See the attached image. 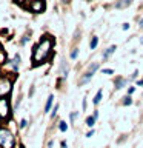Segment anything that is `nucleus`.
I'll return each mask as SVG.
<instances>
[{
	"label": "nucleus",
	"mask_w": 143,
	"mask_h": 148,
	"mask_svg": "<svg viewBox=\"0 0 143 148\" xmlns=\"http://www.w3.org/2000/svg\"><path fill=\"white\" fill-rule=\"evenodd\" d=\"M55 43V40L52 39V36L49 34H45L43 37L40 39V42L37 43L34 48H32V57H31V62H32V66H39V65L45 63L51 56H52V46Z\"/></svg>",
	"instance_id": "f257e3e1"
},
{
	"label": "nucleus",
	"mask_w": 143,
	"mask_h": 148,
	"mask_svg": "<svg viewBox=\"0 0 143 148\" xmlns=\"http://www.w3.org/2000/svg\"><path fill=\"white\" fill-rule=\"evenodd\" d=\"M0 148H14V136L6 128H0Z\"/></svg>",
	"instance_id": "f03ea898"
},
{
	"label": "nucleus",
	"mask_w": 143,
	"mask_h": 148,
	"mask_svg": "<svg viewBox=\"0 0 143 148\" xmlns=\"http://www.w3.org/2000/svg\"><path fill=\"white\" fill-rule=\"evenodd\" d=\"M11 117V105L9 99L0 97V119H9Z\"/></svg>",
	"instance_id": "7ed1b4c3"
},
{
	"label": "nucleus",
	"mask_w": 143,
	"mask_h": 148,
	"mask_svg": "<svg viewBox=\"0 0 143 148\" xmlns=\"http://www.w3.org/2000/svg\"><path fill=\"white\" fill-rule=\"evenodd\" d=\"M97 69H99V63H92L91 66L86 69V73L83 74V76H82L80 82H78V85L82 86V85H85V83H88V82H89L91 79L94 77V74H95V71H97Z\"/></svg>",
	"instance_id": "20e7f679"
},
{
	"label": "nucleus",
	"mask_w": 143,
	"mask_h": 148,
	"mask_svg": "<svg viewBox=\"0 0 143 148\" xmlns=\"http://www.w3.org/2000/svg\"><path fill=\"white\" fill-rule=\"evenodd\" d=\"M12 90V82L8 77H0V97L8 96Z\"/></svg>",
	"instance_id": "39448f33"
},
{
	"label": "nucleus",
	"mask_w": 143,
	"mask_h": 148,
	"mask_svg": "<svg viewBox=\"0 0 143 148\" xmlns=\"http://www.w3.org/2000/svg\"><path fill=\"white\" fill-rule=\"evenodd\" d=\"M26 8L29 9V11L35 12V14H39V12H43V11H45V2H43V0H35L34 3H29Z\"/></svg>",
	"instance_id": "423d86ee"
},
{
	"label": "nucleus",
	"mask_w": 143,
	"mask_h": 148,
	"mask_svg": "<svg viewBox=\"0 0 143 148\" xmlns=\"http://www.w3.org/2000/svg\"><path fill=\"white\" fill-rule=\"evenodd\" d=\"M126 83H128V80H126L125 77H115L114 88H115V90H122L123 86H126Z\"/></svg>",
	"instance_id": "0eeeda50"
},
{
	"label": "nucleus",
	"mask_w": 143,
	"mask_h": 148,
	"mask_svg": "<svg viewBox=\"0 0 143 148\" xmlns=\"http://www.w3.org/2000/svg\"><path fill=\"white\" fill-rule=\"evenodd\" d=\"M131 3H132V0H118V2L115 3V8L117 9H125V8H128Z\"/></svg>",
	"instance_id": "6e6552de"
},
{
	"label": "nucleus",
	"mask_w": 143,
	"mask_h": 148,
	"mask_svg": "<svg viewBox=\"0 0 143 148\" xmlns=\"http://www.w3.org/2000/svg\"><path fill=\"white\" fill-rule=\"evenodd\" d=\"M115 49H117V46H115V45H111L109 48H108V49H106L105 53H103V59L106 60V59H108V57H109V56L112 54V53H115Z\"/></svg>",
	"instance_id": "1a4fd4ad"
},
{
	"label": "nucleus",
	"mask_w": 143,
	"mask_h": 148,
	"mask_svg": "<svg viewBox=\"0 0 143 148\" xmlns=\"http://www.w3.org/2000/svg\"><path fill=\"white\" fill-rule=\"evenodd\" d=\"M101 96H103V90H99V91H97V94H95V97L92 99V103H94V105H99L100 100H101Z\"/></svg>",
	"instance_id": "9d476101"
},
{
	"label": "nucleus",
	"mask_w": 143,
	"mask_h": 148,
	"mask_svg": "<svg viewBox=\"0 0 143 148\" xmlns=\"http://www.w3.org/2000/svg\"><path fill=\"white\" fill-rule=\"evenodd\" d=\"M52 102H54V96L49 94L48 100H46V105H45V113H48V111L51 110V106H52Z\"/></svg>",
	"instance_id": "9b49d317"
},
{
	"label": "nucleus",
	"mask_w": 143,
	"mask_h": 148,
	"mask_svg": "<svg viewBox=\"0 0 143 148\" xmlns=\"http://www.w3.org/2000/svg\"><path fill=\"white\" fill-rule=\"evenodd\" d=\"M97 45H99V37L94 36V37L91 39V42H89V48H91V49H95Z\"/></svg>",
	"instance_id": "f8f14e48"
},
{
	"label": "nucleus",
	"mask_w": 143,
	"mask_h": 148,
	"mask_svg": "<svg viewBox=\"0 0 143 148\" xmlns=\"http://www.w3.org/2000/svg\"><path fill=\"white\" fill-rule=\"evenodd\" d=\"M94 123H95V117H94V116H88V117H86V125H88V127H94Z\"/></svg>",
	"instance_id": "ddd939ff"
},
{
	"label": "nucleus",
	"mask_w": 143,
	"mask_h": 148,
	"mask_svg": "<svg viewBox=\"0 0 143 148\" xmlns=\"http://www.w3.org/2000/svg\"><path fill=\"white\" fill-rule=\"evenodd\" d=\"M59 130H60L62 133H65V131L68 130V123H66V122H63V120H62V122L59 123Z\"/></svg>",
	"instance_id": "4468645a"
},
{
	"label": "nucleus",
	"mask_w": 143,
	"mask_h": 148,
	"mask_svg": "<svg viewBox=\"0 0 143 148\" xmlns=\"http://www.w3.org/2000/svg\"><path fill=\"white\" fill-rule=\"evenodd\" d=\"M131 103H132V99H131V96L128 94L126 97H125V100H123V105H125V106H128V105H131Z\"/></svg>",
	"instance_id": "2eb2a0df"
},
{
	"label": "nucleus",
	"mask_w": 143,
	"mask_h": 148,
	"mask_svg": "<svg viewBox=\"0 0 143 148\" xmlns=\"http://www.w3.org/2000/svg\"><path fill=\"white\" fill-rule=\"evenodd\" d=\"M77 56H78V48H72V51H71V59H77Z\"/></svg>",
	"instance_id": "dca6fc26"
},
{
	"label": "nucleus",
	"mask_w": 143,
	"mask_h": 148,
	"mask_svg": "<svg viewBox=\"0 0 143 148\" xmlns=\"http://www.w3.org/2000/svg\"><path fill=\"white\" fill-rule=\"evenodd\" d=\"M57 110H59V105H54V110H52V113H51V117H55V114H57Z\"/></svg>",
	"instance_id": "f3484780"
},
{
	"label": "nucleus",
	"mask_w": 143,
	"mask_h": 148,
	"mask_svg": "<svg viewBox=\"0 0 143 148\" xmlns=\"http://www.w3.org/2000/svg\"><path fill=\"white\" fill-rule=\"evenodd\" d=\"M103 74H114V71H112L111 68H105V69H103Z\"/></svg>",
	"instance_id": "a211bd4d"
},
{
	"label": "nucleus",
	"mask_w": 143,
	"mask_h": 148,
	"mask_svg": "<svg viewBox=\"0 0 143 148\" xmlns=\"http://www.w3.org/2000/svg\"><path fill=\"white\" fill-rule=\"evenodd\" d=\"M77 111H76V113H71V122H74V120H76V117H77Z\"/></svg>",
	"instance_id": "6ab92c4d"
},
{
	"label": "nucleus",
	"mask_w": 143,
	"mask_h": 148,
	"mask_svg": "<svg viewBox=\"0 0 143 148\" xmlns=\"http://www.w3.org/2000/svg\"><path fill=\"white\" fill-rule=\"evenodd\" d=\"M26 123H28V122H26V119H22V122H20V127H22V128H25V127H26Z\"/></svg>",
	"instance_id": "aec40b11"
},
{
	"label": "nucleus",
	"mask_w": 143,
	"mask_h": 148,
	"mask_svg": "<svg viewBox=\"0 0 143 148\" xmlns=\"http://www.w3.org/2000/svg\"><path fill=\"white\" fill-rule=\"evenodd\" d=\"M91 136H94V130H91V131L86 133V137H91Z\"/></svg>",
	"instance_id": "412c9836"
},
{
	"label": "nucleus",
	"mask_w": 143,
	"mask_h": 148,
	"mask_svg": "<svg viewBox=\"0 0 143 148\" xmlns=\"http://www.w3.org/2000/svg\"><path fill=\"white\" fill-rule=\"evenodd\" d=\"M134 91H136V88H134V86H131V88H129V90H128V94L131 96V94H132Z\"/></svg>",
	"instance_id": "4be33fe9"
},
{
	"label": "nucleus",
	"mask_w": 143,
	"mask_h": 148,
	"mask_svg": "<svg viewBox=\"0 0 143 148\" xmlns=\"http://www.w3.org/2000/svg\"><path fill=\"white\" fill-rule=\"evenodd\" d=\"M137 76H138V71H134L132 76H131V79H137Z\"/></svg>",
	"instance_id": "5701e85b"
},
{
	"label": "nucleus",
	"mask_w": 143,
	"mask_h": 148,
	"mask_svg": "<svg viewBox=\"0 0 143 148\" xmlns=\"http://www.w3.org/2000/svg\"><path fill=\"white\" fill-rule=\"evenodd\" d=\"M122 28H123V29H129V23H123Z\"/></svg>",
	"instance_id": "b1692460"
},
{
	"label": "nucleus",
	"mask_w": 143,
	"mask_h": 148,
	"mask_svg": "<svg viewBox=\"0 0 143 148\" xmlns=\"http://www.w3.org/2000/svg\"><path fill=\"white\" fill-rule=\"evenodd\" d=\"M137 85H138V86H143V79H142V80H138V82H137Z\"/></svg>",
	"instance_id": "393cba45"
},
{
	"label": "nucleus",
	"mask_w": 143,
	"mask_h": 148,
	"mask_svg": "<svg viewBox=\"0 0 143 148\" xmlns=\"http://www.w3.org/2000/svg\"><path fill=\"white\" fill-rule=\"evenodd\" d=\"M138 25H140V28H143V18L140 20V23H138Z\"/></svg>",
	"instance_id": "a878e982"
},
{
	"label": "nucleus",
	"mask_w": 143,
	"mask_h": 148,
	"mask_svg": "<svg viewBox=\"0 0 143 148\" xmlns=\"http://www.w3.org/2000/svg\"><path fill=\"white\" fill-rule=\"evenodd\" d=\"M62 2H63V3H68V2H69V0H62Z\"/></svg>",
	"instance_id": "bb28decb"
},
{
	"label": "nucleus",
	"mask_w": 143,
	"mask_h": 148,
	"mask_svg": "<svg viewBox=\"0 0 143 148\" xmlns=\"http://www.w3.org/2000/svg\"><path fill=\"white\" fill-rule=\"evenodd\" d=\"M17 2H23V0H17Z\"/></svg>",
	"instance_id": "cd10ccee"
},
{
	"label": "nucleus",
	"mask_w": 143,
	"mask_h": 148,
	"mask_svg": "<svg viewBox=\"0 0 143 148\" xmlns=\"http://www.w3.org/2000/svg\"><path fill=\"white\" fill-rule=\"evenodd\" d=\"M142 45H143V40H142Z\"/></svg>",
	"instance_id": "c85d7f7f"
},
{
	"label": "nucleus",
	"mask_w": 143,
	"mask_h": 148,
	"mask_svg": "<svg viewBox=\"0 0 143 148\" xmlns=\"http://www.w3.org/2000/svg\"><path fill=\"white\" fill-rule=\"evenodd\" d=\"M89 2H91V0H89Z\"/></svg>",
	"instance_id": "c756f323"
}]
</instances>
